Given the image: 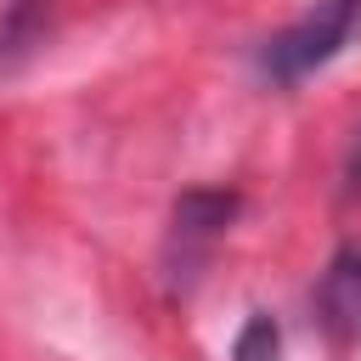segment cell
<instances>
[{"mask_svg":"<svg viewBox=\"0 0 361 361\" xmlns=\"http://www.w3.org/2000/svg\"><path fill=\"white\" fill-rule=\"evenodd\" d=\"M361 34V0H316L299 23L276 28L259 45V73L282 90H293L299 79H310L316 68H327L344 45H355Z\"/></svg>","mask_w":361,"mask_h":361,"instance_id":"1","label":"cell"},{"mask_svg":"<svg viewBox=\"0 0 361 361\" xmlns=\"http://www.w3.org/2000/svg\"><path fill=\"white\" fill-rule=\"evenodd\" d=\"M45 23H51L45 0H11L0 17V68H17L23 56H34L45 45Z\"/></svg>","mask_w":361,"mask_h":361,"instance_id":"4","label":"cell"},{"mask_svg":"<svg viewBox=\"0 0 361 361\" xmlns=\"http://www.w3.org/2000/svg\"><path fill=\"white\" fill-rule=\"evenodd\" d=\"M316 322L333 344H361V243H344L316 282Z\"/></svg>","mask_w":361,"mask_h":361,"instance_id":"3","label":"cell"},{"mask_svg":"<svg viewBox=\"0 0 361 361\" xmlns=\"http://www.w3.org/2000/svg\"><path fill=\"white\" fill-rule=\"evenodd\" d=\"M231 361H282V327H276V316L254 310L237 327V338H231Z\"/></svg>","mask_w":361,"mask_h":361,"instance_id":"5","label":"cell"},{"mask_svg":"<svg viewBox=\"0 0 361 361\" xmlns=\"http://www.w3.org/2000/svg\"><path fill=\"white\" fill-rule=\"evenodd\" d=\"M350 192H361V141H355V152H350Z\"/></svg>","mask_w":361,"mask_h":361,"instance_id":"6","label":"cell"},{"mask_svg":"<svg viewBox=\"0 0 361 361\" xmlns=\"http://www.w3.org/2000/svg\"><path fill=\"white\" fill-rule=\"evenodd\" d=\"M237 209H243V197L237 192H220V186H192V192L175 197L169 231H164V276H169L175 293H186L203 276V265H209L214 243L231 231Z\"/></svg>","mask_w":361,"mask_h":361,"instance_id":"2","label":"cell"}]
</instances>
